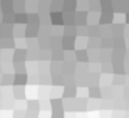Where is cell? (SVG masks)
<instances>
[{
    "mask_svg": "<svg viewBox=\"0 0 129 118\" xmlns=\"http://www.w3.org/2000/svg\"><path fill=\"white\" fill-rule=\"evenodd\" d=\"M26 58H28V49H14L13 63H25Z\"/></svg>",
    "mask_w": 129,
    "mask_h": 118,
    "instance_id": "6da1fadb",
    "label": "cell"
},
{
    "mask_svg": "<svg viewBox=\"0 0 129 118\" xmlns=\"http://www.w3.org/2000/svg\"><path fill=\"white\" fill-rule=\"evenodd\" d=\"M39 31H40V25H26L25 26V32H24V36L26 39H35V38L39 36Z\"/></svg>",
    "mask_w": 129,
    "mask_h": 118,
    "instance_id": "7a4b0ae2",
    "label": "cell"
},
{
    "mask_svg": "<svg viewBox=\"0 0 129 118\" xmlns=\"http://www.w3.org/2000/svg\"><path fill=\"white\" fill-rule=\"evenodd\" d=\"M50 22L53 25H62L64 24V14H62V11H50Z\"/></svg>",
    "mask_w": 129,
    "mask_h": 118,
    "instance_id": "3957f363",
    "label": "cell"
},
{
    "mask_svg": "<svg viewBox=\"0 0 129 118\" xmlns=\"http://www.w3.org/2000/svg\"><path fill=\"white\" fill-rule=\"evenodd\" d=\"M74 46H75V38L72 36H62L61 40V49L62 50H74Z\"/></svg>",
    "mask_w": 129,
    "mask_h": 118,
    "instance_id": "277c9868",
    "label": "cell"
},
{
    "mask_svg": "<svg viewBox=\"0 0 129 118\" xmlns=\"http://www.w3.org/2000/svg\"><path fill=\"white\" fill-rule=\"evenodd\" d=\"M26 83H28V74H14V82H13V86L24 87Z\"/></svg>",
    "mask_w": 129,
    "mask_h": 118,
    "instance_id": "5b68a950",
    "label": "cell"
},
{
    "mask_svg": "<svg viewBox=\"0 0 129 118\" xmlns=\"http://www.w3.org/2000/svg\"><path fill=\"white\" fill-rule=\"evenodd\" d=\"M14 24L17 25H26L28 24V13H14Z\"/></svg>",
    "mask_w": 129,
    "mask_h": 118,
    "instance_id": "8992f818",
    "label": "cell"
},
{
    "mask_svg": "<svg viewBox=\"0 0 129 118\" xmlns=\"http://www.w3.org/2000/svg\"><path fill=\"white\" fill-rule=\"evenodd\" d=\"M26 110H28L29 112H35V114H38L40 110V103L38 99H31V100L26 101Z\"/></svg>",
    "mask_w": 129,
    "mask_h": 118,
    "instance_id": "52a82bcc",
    "label": "cell"
},
{
    "mask_svg": "<svg viewBox=\"0 0 129 118\" xmlns=\"http://www.w3.org/2000/svg\"><path fill=\"white\" fill-rule=\"evenodd\" d=\"M13 82H14V75L10 72H4L2 74V79H0V85L4 87L7 86H13Z\"/></svg>",
    "mask_w": 129,
    "mask_h": 118,
    "instance_id": "ba28073f",
    "label": "cell"
},
{
    "mask_svg": "<svg viewBox=\"0 0 129 118\" xmlns=\"http://www.w3.org/2000/svg\"><path fill=\"white\" fill-rule=\"evenodd\" d=\"M0 11L2 13L14 11V2L13 0H0Z\"/></svg>",
    "mask_w": 129,
    "mask_h": 118,
    "instance_id": "9c48e42d",
    "label": "cell"
},
{
    "mask_svg": "<svg viewBox=\"0 0 129 118\" xmlns=\"http://www.w3.org/2000/svg\"><path fill=\"white\" fill-rule=\"evenodd\" d=\"M15 39L14 38H0V49H14Z\"/></svg>",
    "mask_w": 129,
    "mask_h": 118,
    "instance_id": "30bf717a",
    "label": "cell"
},
{
    "mask_svg": "<svg viewBox=\"0 0 129 118\" xmlns=\"http://www.w3.org/2000/svg\"><path fill=\"white\" fill-rule=\"evenodd\" d=\"M28 24L29 25H40V17L38 11H31L28 13ZM26 24V25H28Z\"/></svg>",
    "mask_w": 129,
    "mask_h": 118,
    "instance_id": "8fae6325",
    "label": "cell"
},
{
    "mask_svg": "<svg viewBox=\"0 0 129 118\" xmlns=\"http://www.w3.org/2000/svg\"><path fill=\"white\" fill-rule=\"evenodd\" d=\"M13 97L15 100H25V89L21 86H14L13 87Z\"/></svg>",
    "mask_w": 129,
    "mask_h": 118,
    "instance_id": "7c38bea8",
    "label": "cell"
},
{
    "mask_svg": "<svg viewBox=\"0 0 129 118\" xmlns=\"http://www.w3.org/2000/svg\"><path fill=\"white\" fill-rule=\"evenodd\" d=\"M2 24H10V25H14V11L2 13Z\"/></svg>",
    "mask_w": 129,
    "mask_h": 118,
    "instance_id": "4fadbf2b",
    "label": "cell"
},
{
    "mask_svg": "<svg viewBox=\"0 0 129 118\" xmlns=\"http://www.w3.org/2000/svg\"><path fill=\"white\" fill-rule=\"evenodd\" d=\"M61 40H62V38H60V36H50V47L53 50L61 49Z\"/></svg>",
    "mask_w": 129,
    "mask_h": 118,
    "instance_id": "5bb4252c",
    "label": "cell"
},
{
    "mask_svg": "<svg viewBox=\"0 0 129 118\" xmlns=\"http://www.w3.org/2000/svg\"><path fill=\"white\" fill-rule=\"evenodd\" d=\"M50 106H51V108L56 110V111H61V110H64V103H62L61 99H51Z\"/></svg>",
    "mask_w": 129,
    "mask_h": 118,
    "instance_id": "9a60e30c",
    "label": "cell"
},
{
    "mask_svg": "<svg viewBox=\"0 0 129 118\" xmlns=\"http://www.w3.org/2000/svg\"><path fill=\"white\" fill-rule=\"evenodd\" d=\"M75 22L78 25H85L86 24V13L85 11H78L75 14Z\"/></svg>",
    "mask_w": 129,
    "mask_h": 118,
    "instance_id": "2e32d148",
    "label": "cell"
},
{
    "mask_svg": "<svg viewBox=\"0 0 129 118\" xmlns=\"http://www.w3.org/2000/svg\"><path fill=\"white\" fill-rule=\"evenodd\" d=\"M64 58V51L62 49H58V50H51V60L53 61H60V60Z\"/></svg>",
    "mask_w": 129,
    "mask_h": 118,
    "instance_id": "e0dca14e",
    "label": "cell"
},
{
    "mask_svg": "<svg viewBox=\"0 0 129 118\" xmlns=\"http://www.w3.org/2000/svg\"><path fill=\"white\" fill-rule=\"evenodd\" d=\"M14 71H15V74H28L26 72L25 63H14Z\"/></svg>",
    "mask_w": 129,
    "mask_h": 118,
    "instance_id": "ac0fdd59",
    "label": "cell"
},
{
    "mask_svg": "<svg viewBox=\"0 0 129 118\" xmlns=\"http://www.w3.org/2000/svg\"><path fill=\"white\" fill-rule=\"evenodd\" d=\"M64 34H65V36H72V38H75L76 28H75L74 25H65V26H64Z\"/></svg>",
    "mask_w": 129,
    "mask_h": 118,
    "instance_id": "d6986e66",
    "label": "cell"
},
{
    "mask_svg": "<svg viewBox=\"0 0 129 118\" xmlns=\"http://www.w3.org/2000/svg\"><path fill=\"white\" fill-rule=\"evenodd\" d=\"M75 54H76L75 58L78 61H87V51L86 50H76Z\"/></svg>",
    "mask_w": 129,
    "mask_h": 118,
    "instance_id": "ffe728a7",
    "label": "cell"
},
{
    "mask_svg": "<svg viewBox=\"0 0 129 118\" xmlns=\"http://www.w3.org/2000/svg\"><path fill=\"white\" fill-rule=\"evenodd\" d=\"M75 86H65L64 89V97H74L75 96Z\"/></svg>",
    "mask_w": 129,
    "mask_h": 118,
    "instance_id": "44dd1931",
    "label": "cell"
},
{
    "mask_svg": "<svg viewBox=\"0 0 129 118\" xmlns=\"http://www.w3.org/2000/svg\"><path fill=\"white\" fill-rule=\"evenodd\" d=\"M111 21H112V14H108V15H107L106 13L103 11L101 18H100V22H101V24H110Z\"/></svg>",
    "mask_w": 129,
    "mask_h": 118,
    "instance_id": "7402d4cb",
    "label": "cell"
},
{
    "mask_svg": "<svg viewBox=\"0 0 129 118\" xmlns=\"http://www.w3.org/2000/svg\"><path fill=\"white\" fill-rule=\"evenodd\" d=\"M13 118H25L24 110H15V111L13 112Z\"/></svg>",
    "mask_w": 129,
    "mask_h": 118,
    "instance_id": "603a6c76",
    "label": "cell"
},
{
    "mask_svg": "<svg viewBox=\"0 0 129 118\" xmlns=\"http://www.w3.org/2000/svg\"><path fill=\"white\" fill-rule=\"evenodd\" d=\"M101 93L99 90V87H92L90 89V97H100Z\"/></svg>",
    "mask_w": 129,
    "mask_h": 118,
    "instance_id": "cb8c5ba5",
    "label": "cell"
},
{
    "mask_svg": "<svg viewBox=\"0 0 129 118\" xmlns=\"http://www.w3.org/2000/svg\"><path fill=\"white\" fill-rule=\"evenodd\" d=\"M51 118H64V111H56L53 110V114H51Z\"/></svg>",
    "mask_w": 129,
    "mask_h": 118,
    "instance_id": "d4e9b609",
    "label": "cell"
},
{
    "mask_svg": "<svg viewBox=\"0 0 129 118\" xmlns=\"http://www.w3.org/2000/svg\"><path fill=\"white\" fill-rule=\"evenodd\" d=\"M25 118H38V114H35V112H25Z\"/></svg>",
    "mask_w": 129,
    "mask_h": 118,
    "instance_id": "484cf974",
    "label": "cell"
},
{
    "mask_svg": "<svg viewBox=\"0 0 129 118\" xmlns=\"http://www.w3.org/2000/svg\"><path fill=\"white\" fill-rule=\"evenodd\" d=\"M3 107V101H2V99H0V108Z\"/></svg>",
    "mask_w": 129,
    "mask_h": 118,
    "instance_id": "4316f807",
    "label": "cell"
},
{
    "mask_svg": "<svg viewBox=\"0 0 129 118\" xmlns=\"http://www.w3.org/2000/svg\"><path fill=\"white\" fill-rule=\"evenodd\" d=\"M0 38H2V24H0Z\"/></svg>",
    "mask_w": 129,
    "mask_h": 118,
    "instance_id": "83f0119b",
    "label": "cell"
},
{
    "mask_svg": "<svg viewBox=\"0 0 129 118\" xmlns=\"http://www.w3.org/2000/svg\"><path fill=\"white\" fill-rule=\"evenodd\" d=\"M2 96H3V92H2V89H0V99H2Z\"/></svg>",
    "mask_w": 129,
    "mask_h": 118,
    "instance_id": "f1b7e54d",
    "label": "cell"
}]
</instances>
